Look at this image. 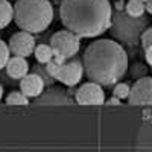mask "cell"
Here are the masks:
<instances>
[{
  "label": "cell",
  "mask_w": 152,
  "mask_h": 152,
  "mask_svg": "<svg viewBox=\"0 0 152 152\" xmlns=\"http://www.w3.org/2000/svg\"><path fill=\"white\" fill-rule=\"evenodd\" d=\"M82 62L87 78L102 87L116 85L128 72V53L125 47L110 38L91 43L85 49Z\"/></svg>",
  "instance_id": "6da1fadb"
},
{
  "label": "cell",
  "mask_w": 152,
  "mask_h": 152,
  "mask_svg": "<svg viewBox=\"0 0 152 152\" xmlns=\"http://www.w3.org/2000/svg\"><path fill=\"white\" fill-rule=\"evenodd\" d=\"M110 0H62L59 18L64 28L81 38H96L111 26Z\"/></svg>",
  "instance_id": "7a4b0ae2"
},
{
  "label": "cell",
  "mask_w": 152,
  "mask_h": 152,
  "mask_svg": "<svg viewBox=\"0 0 152 152\" xmlns=\"http://www.w3.org/2000/svg\"><path fill=\"white\" fill-rule=\"evenodd\" d=\"M53 20V6L49 0H17L14 5V21L31 34L44 32Z\"/></svg>",
  "instance_id": "3957f363"
},
{
  "label": "cell",
  "mask_w": 152,
  "mask_h": 152,
  "mask_svg": "<svg viewBox=\"0 0 152 152\" xmlns=\"http://www.w3.org/2000/svg\"><path fill=\"white\" fill-rule=\"evenodd\" d=\"M149 26V20L143 17H131L125 11H113L110 34L116 41L125 44L126 47H135L140 44L142 35Z\"/></svg>",
  "instance_id": "277c9868"
},
{
  "label": "cell",
  "mask_w": 152,
  "mask_h": 152,
  "mask_svg": "<svg viewBox=\"0 0 152 152\" xmlns=\"http://www.w3.org/2000/svg\"><path fill=\"white\" fill-rule=\"evenodd\" d=\"M50 47L53 50V56L62 61L73 58L81 49V37L75 32L66 29L58 31L50 37Z\"/></svg>",
  "instance_id": "5b68a950"
},
{
  "label": "cell",
  "mask_w": 152,
  "mask_h": 152,
  "mask_svg": "<svg viewBox=\"0 0 152 152\" xmlns=\"http://www.w3.org/2000/svg\"><path fill=\"white\" fill-rule=\"evenodd\" d=\"M75 102L79 105H102L105 102V91L97 82L82 84L75 91Z\"/></svg>",
  "instance_id": "8992f818"
},
{
  "label": "cell",
  "mask_w": 152,
  "mask_h": 152,
  "mask_svg": "<svg viewBox=\"0 0 152 152\" xmlns=\"http://www.w3.org/2000/svg\"><path fill=\"white\" fill-rule=\"evenodd\" d=\"M84 73H85L84 62L73 56V58H70V61H66L61 66V69L56 75V81H59L66 87H75L81 82Z\"/></svg>",
  "instance_id": "52a82bcc"
},
{
  "label": "cell",
  "mask_w": 152,
  "mask_h": 152,
  "mask_svg": "<svg viewBox=\"0 0 152 152\" xmlns=\"http://www.w3.org/2000/svg\"><path fill=\"white\" fill-rule=\"evenodd\" d=\"M8 46L11 49V53L15 55V56H31L35 50V38H34V34L31 32H26V31H20L17 34H14L9 41H8Z\"/></svg>",
  "instance_id": "ba28073f"
},
{
  "label": "cell",
  "mask_w": 152,
  "mask_h": 152,
  "mask_svg": "<svg viewBox=\"0 0 152 152\" xmlns=\"http://www.w3.org/2000/svg\"><path fill=\"white\" fill-rule=\"evenodd\" d=\"M129 105H152V76H143L131 87Z\"/></svg>",
  "instance_id": "9c48e42d"
},
{
  "label": "cell",
  "mask_w": 152,
  "mask_h": 152,
  "mask_svg": "<svg viewBox=\"0 0 152 152\" xmlns=\"http://www.w3.org/2000/svg\"><path fill=\"white\" fill-rule=\"evenodd\" d=\"M37 105H72L75 104V97L70 96L64 88L61 87H49L40 96L35 99Z\"/></svg>",
  "instance_id": "30bf717a"
},
{
  "label": "cell",
  "mask_w": 152,
  "mask_h": 152,
  "mask_svg": "<svg viewBox=\"0 0 152 152\" xmlns=\"http://www.w3.org/2000/svg\"><path fill=\"white\" fill-rule=\"evenodd\" d=\"M46 88V82L38 73H28L23 79H20V90L29 99H37Z\"/></svg>",
  "instance_id": "8fae6325"
},
{
  "label": "cell",
  "mask_w": 152,
  "mask_h": 152,
  "mask_svg": "<svg viewBox=\"0 0 152 152\" xmlns=\"http://www.w3.org/2000/svg\"><path fill=\"white\" fill-rule=\"evenodd\" d=\"M6 73L12 79H23L29 73V64L24 56H11L6 64Z\"/></svg>",
  "instance_id": "7c38bea8"
},
{
  "label": "cell",
  "mask_w": 152,
  "mask_h": 152,
  "mask_svg": "<svg viewBox=\"0 0 152 152\" xmlns=\"http://www.w3.org/2000/svg\"><path fill=\"white\" fill-rule=\"evenodd\" d=\"M12 20H14V5H11L8 0H0V29L9 26Z\"/></svg>",
  "instance_id": "4fadbf2b"
},
{
  "label": "cell",
  "mask_w": 152,
  "mask_h": 152,
  "mask_svg": "<svg viewBox=\"0 0 152 152\" xmlns=\"http://www.w3.org/2000/svg\"><path fill=\"white\" fill-rule=\"evenodd\" d=\"M34 55H35V59L38 64L46 66L50 59H53V50L50 47V44H40L35 47Z\"/></svg>",
  "instance_id": "5bb4252c"
},
{
  "label": "cell",
  "mask_w": 152,
  "mask_h": 152,
  "mask_svg": "<svg viewBox=\"0 0 152 152\" xmlns=\"http://www.w3.org/2000/svg\"><path fill=\"white\" fill-rule=\"evenodd\" d=\"M125 12L131 17H143L146 12V6L142 0H128L125 5Z\"/></svg>",
  "instance_id": "9a60e30c"
},
{
  "label": "cell",
  "mask_w": 152,
  "mask_h": 152,
  "mask_svg": "<svg viewBox=\"0 0 152 152\" xmlns=\"http://www.w3.org/2000/svg\"><path fill=\"white\" fill-rule=\"evenodd\" d=\"M6 104L8 105H29V97L20 91H11L6 96Z\"/></svg>",
  "instance_id": "2e32d148"
},
{
  "label": "cell",
  "mask_w": 152,
  "mask_h": 152,
  "mask_svg": "<svg viewBox=\"0 0 152 152\" xmlns=\"http://www.w3.org/2000/svg\"><path fill=\"white\" fill-rule=\"evenodd\" d=\"M129 93H131V87H129V84H126V82H117L116 85H114V88H113V94L117 96L120 100L122 99H128Z\"/></svg>",
  "instance_id": "e0dca14e"
},
{
  "label": "cell",
  "mask_w": 152,
  "mask_h": 152,
  "mask_svg": "<svg viewBox=\"0 0 152 152\" xmlns=\"http://www.w3.org/2000/svg\"><path fill=\"white\" fill-rule=\"evenodd\" d=\"M11 55H12V53H11L9 46H8L3 40H0V70L6 67V64H8V61H9Z\"/></svg>",
  "instance_id": "ac0fdd59"
},
{
  "label": "cell",
  "mask_w": 152,
  "mask_h": 152,
  "mask_svg": "<svg viewBox=\"0 0 152 152\" xmlns=\"http://www.w3.org/2000/svg\"><path fill=\"white\" fill-rule=\"evenodd\" d=\"M66 61H62V59H58V58H55L53 56V59H50L47 64H46V70L49 72V75L50 76H53V78L56 79V75H58V72H59V69H61V66L64 64Z\"/></svg>",
  "instance_id": "d6986e66"
},
{
  "label": "cell",
  "mask_w": 152,
  "mask_h": 152,
  "mask_svg": "<svg viewBox=\"0 0 152 152\" xmlns=\"http://www.w3.org/2000/svg\"><path fill=\"white\" fill-rule=\"evenodd\" d=\"M148 73V67L145 64H140V62H135V64L131 67V76L134 79H140L143 76H146Z\"/></svg>",
  "instance_id": "ffe728a7"
},
{
  "label": "cell",
  "mask_w": 152,
  "mask_h": 152,
  "mask_svg": "<svg viewBox=\"0 0 152 152\" xmlns=\"http://www.w3.org/2000/svg\"><path fill=\"white\" fill-rule=\"evenodd\" d=\"M35 73L40 75L41 78H43V81L46 82V85H49V87L53 84V81H56L53 76H50V75H49V72L46 70V67H43V64H41V66H35Z\"/></svg>",
  "instance_id": "44dd1931"
},
{
  "label": "cell",
  "mask_w": 152,
  "mask_h": 152,
  "mask_svg": "<svg viewBox=\"0 0 152 152\" xmlns=\"http://www.w3.org/2000/svg\"><path fill=\"white\" fill-rule=\"evenodd\" d=\"M140 44H142V47H143V49H146V47L152 46V26H151V28L148 26V29L143 32L142 40H140Z\"/></svg>",
  "instance_id": "7402d4cb"
},
{
  "label": "cell",
  "mask_w": 152,
  "mask_h": 152,
  "mask_svg": "<svg viewBox=\"0 0 152 152\" xmlns=\"http://www.w3.org/2000/svg\"><path fill=\"white\" fill-rule=\"evenodd\" d=\"M145 58H146V62L152 67V46L145 49Z\"/></svg>",
  "instance_id": "603a6c76"
},
{
  "label": "cell",
  "mask_w": 152,
  "mask_h": 152,
  "mask_svg": "<svg viewBox=\"0 0 152 152\" xmlns=\"http://www.w3.org/2000/svg\"><path fill=\"white\" fill-rule=\"evenodd\" d=\"M107 104H108V105H120L122 102H120V99H119L117 96L113 94V97H110V99L107 100Z\"/></svg>",
  "instance_id": "cb8c5ba5"
},
{
  "label": "cell",
  "mask_w": 152,
  "mask_h": 152,
  "mask_svg": "<svg viewBox=\"0 0 152 152\" xmlns=\"http://www.w3.org/2000/svg\"><path fill=\"white\" fill-rule=\"evenodd\" d=\"M125 0H117L116 3H114V9L116 11H125Z\"/></svg>",
  "instance_id": "d4e9b609"
},
{
  "label": "cell",
  "mask_w": 152,
  "mask_h": 152,
  "mask_svg": "<svg viewBox=\"0 0 152 152\" xmlns=\"http://www.w3.org/2000/svg\"><path fill=\"white\" fill-rule=\"evenodd\" d=\"M145 6H146V11L152 15V0H146V2H145Z\"/></svg>",
  "instance_id": "484cf974"
},
{
  "label": "cell",
  "mask_w": 152,
  "mask_h": 152,
  "mask_svg": "<svg viewBox=\"0 0 152 152\" xmlns=\"http://www.w3.org/2000/svg\"><path fill=\"white\" fill-rule=\"evenodd\" d=\"M2 97H3V87L0 85V100H2Z\"/></svg>",
  "instance_id": "4316f807"
}]
</instances>
